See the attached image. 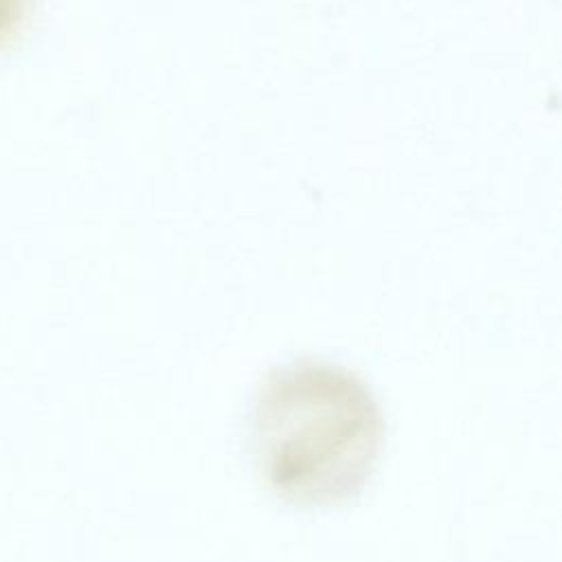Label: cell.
<instances>
[{"label":"cell","mask_w":562,"mask_h":562,"mask_svg":"<svg viewBox=\"0 0 562 562\" xmlns=\"http://www.w3.org/2000/svg\"><path fill=\"white\" fill-rule=\"evenodd\" d=\"M266 483L303 507L356 496L371 476L384 424L362 380L329 362L301 360L268 375L250 422Z\"/></svg>","instance_id":"1"}]
</instances>
